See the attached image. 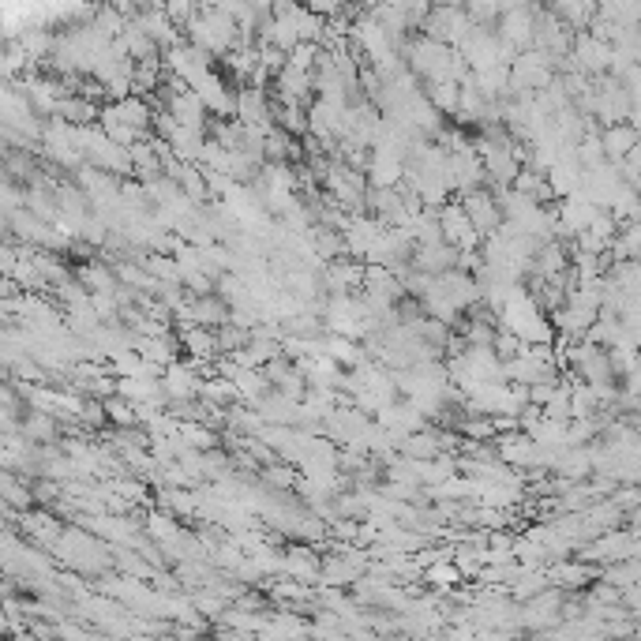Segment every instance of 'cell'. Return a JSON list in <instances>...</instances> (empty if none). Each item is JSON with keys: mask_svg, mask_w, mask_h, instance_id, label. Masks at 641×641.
<instances>
[{"mask_svg": "<svg viewBox=\"0 0 641 641\" xmlns=\"http://www.w3.org/2000/svg\"><path fill=\"white\" fill-rule=\"evenodd\" d=\"M604 139V154L608 158H615V162H623V158H630V150L638 147L641 143V135H638V128L634 124H615V128H608V132L600 135Z\"/></svg>", "mask_w": 641, "mask_h": 641, "instance_id": "6da1fadb", "label": "cell"}]
</instances>
